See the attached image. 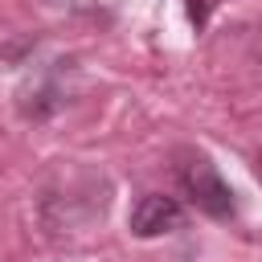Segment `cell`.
I'll return each mask as SVG.
<instances>
[{"mask_svg":"<svg viewBox=\"0 0 262 262\" xmlns=\"http://www.w3.org/2000/svg\"><path fill=\"white\" fill-rule=\"evenodd\" d=\"M180 184H184V192L192 196V205L205 209L209 217H233V192H229V184L221 180V172H217L209 160L184 164Z\"/></svg>","mask_w":262,"mask_h":262,"instance_id":"6da1fadb","label":"cell"},{"mask_svg":"<svg viewBox=\"0 0 262 262\" xmlns=\"http://www.w3.org/2000/svg\"><path fill=\"white\" fill-rule=\"evenodd\" d=\"M184 225V209L172 201V196H160V192H147L135 209H131V233L135 237H160V233H172Z\"/></svg>","mask_w":262,"mask_h":262,"instance_id":"7a4b0ae2","label":"cell"}]
</instances>
